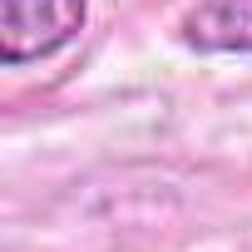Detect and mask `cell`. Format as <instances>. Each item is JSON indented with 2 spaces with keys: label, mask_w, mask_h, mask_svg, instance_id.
<instances>
[{
  "label": "cell",
  "mask_w": 252,
  "mask_h": 252,
  "mask_svg": "<svg viewBox=\"0 0 252 252\" xmlns=\"http://www.w3.org/2000/svg\"><path fill=\"white\" fill-rule=\"evenodd\" d=\"M89 25V0H0V64L25 69L69 50Z\"/></svg>",
  "instance_id": "cell-1"
},
{
  "label": "cell",
  "mask_w": 252,
  "mask_h": 252,
  "mask_svg": "<svg viewBox=\"0 0 252 252\" xmlns=\"http://www.w3.org/2000/svg\"><path fill=\"white\" fill-rule=\"evenodd\" d=\"M178 45L193 55H252V0H203L178 20Z\"/></svg>",
  "instance_id": "cell-2"
}]
</instances>
